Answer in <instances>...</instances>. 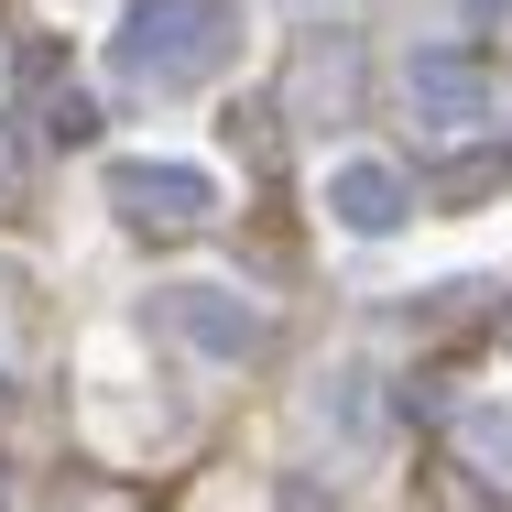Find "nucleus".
Returning a JSON list of instances; mask_svg holds the SVG:
<instances>
[{
	"instance_id": "1",
	"label": "nucleus",
	"mask_w": 512,
	"mask_h": 512,
	"mask_svg": "<svg viewBox=\"0 0 512 512\" xmlns=\"http://www.w3.org/2000/svg\"><path fill=\"white\" fill-rule=\"evenodd\" d=\"M229 44H240V11H229V0H131L109 66H120L131 88H207V77L229 66Z\"/></svg>"
},
{
	"instance_id": "2",
	"label": "nucleus",
	"mask_w": 512,
	"mask_h": 512,
	"mask_svg": "<svg viewBox=\"0 0 512 512\" xmlns=\"http://www.w3.org/2000/svg\"><path fill=\"white\" fill-rule=\"evenodd\" d=\"M404 99H414V120H436V131H480V120H491V66H480L469 44H414Z\"/></svg>"
},
{
	"instance_id": "3",
	"label": "nucleus",
	"mask_w": 512,
	"mask_h": 512,
	"mask_svg": "<svg viewBox=\"0 0 512 512\" xmlns=\"http://www.w3.org/2000/svg\"><path fill=\"white\" fill-rule=\"evenodd\" d=\"M164 327L207 349V360H251L262 349V306H240L229 284H164Z\"/></svg>"
},
{
	"instance_id": "4",
	"label": "nucleus",
	"mask_w": 512,
	"mask_h": 512,
	"mask_svg": "<svg viewBox=\"0 0 512 512\" xmlns=\"http://www.w3.org/2000/svg\"><path fill=\"white\" fill-rule=\"evenodd\" d=\"M109 207H131L142 229H197L218 207V186L197 164H109Z\"/></svg>"
},
{
	"instance_id": "5",
	"label": "nucleus",
	"mask_w": 512,
	"mask_h": 512,
	"mask_svg": "<svg viewBox=\"0 0 512 512\" xmlns=\"http://www.w3.org/2000/svg\"><path fill=\"white\" fill-rule=\"evenodd\" d=\"M327 207H338V229H360V240H382V229H404V175L393 164H338L327 175Z\"/></svg>"
},
{
	"instance_id": "6",
	"label": "nucleus",
	"mask_w": 512,
	"mask_h": 512,
	"mask_svg": "<svg viewBox=\"0 0 512 512\" xmlns=\"http://www.w3.org/2000/svg\"><path fill=\"white\" fill-rule=\"evenodd\" d=\"M458 436H469V458H480L491 480H512V404H480L469 425H458Z\"/></svg>"
},
{
	"instance_id": "7",
	"label": "nucleus",
	"mask_w": 512,
	"mask_h": 512,
	"mask_svg": "<svg viewBox=\"0 0 512 512\" xmlns=\"http://www.w3.org/2000/svg\"><path fill=\"white\" fill-rule=\"evenodd\" d=\"M33 207V142H22V120H0V218H22Z\"/></svg>"
}]
</instances>
